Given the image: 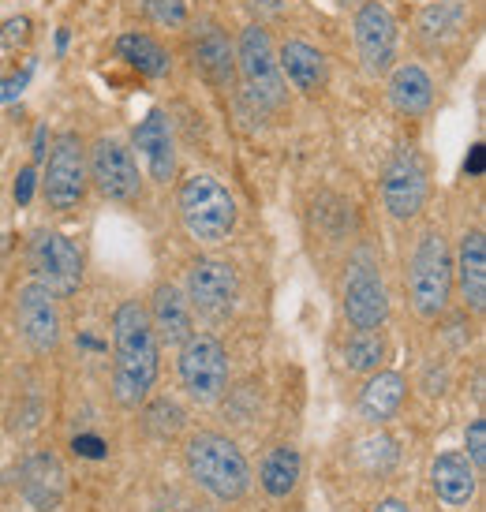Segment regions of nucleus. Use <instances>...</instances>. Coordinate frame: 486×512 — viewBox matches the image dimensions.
<instances>
[{
    "label": "nucleus",
    "mask_w": 486,
    "mask_h": 512,
    "mask_svg": "<svg viewBox=\"0 0 486 512\" xmlns=\"http://www.w3.org/2000/svg\"><path fill=\"white\" fill-rule=\"evenodd\" d=\"M113 397L120 408H139L158 382V337L139 299H124L113 314Z\"/></svg>",
    "instance_id": "obj_1"
},
{
    "label": "nucleus",
    "mask_w": 486,
    "mask_h": 512,
    "mask_svg": "<svg viewBox=\"0 0 486 512\" xmlns=\"http://www.w3.org/2000/svg\"><path fill=\"white\" fill-rule=\"evenodd\" d=\"M184 464L187 475L217 501H240L247 494V486H251L247 456L225 434H210V430L191 434L184 445Z\"/></svg>",
    "instance_id": "obj_2"
},
{
    "label": "nucleus",
    "mask_w": 486,
    "mask_h": 512,
    "mask_svg": "<svg viewBox=\"0 0 486 512\" xmlns=\"http://www.w3.org/2000/svg\"><path fill=\"white\" fill-rule=\"evenodd\" d=\"M176 206H180V221H184L187 236L199 243H210V247L225 243L236 228V199L217 176H206V172L187 176Z\"/></svg>",
    "instance_id": "obj_3"
},
{
    "label": "nucleus",
    "mask_w": 486,
    "mask_h": 512,
    "mask_svg": "<svg viewBox=\"0 0 486 512\" xmlns=\"http://www.w3.org/2000/svg\"><path fill=\"white\" fill-rule=\"evenodd\" d=\"M453 292V258L445 247L442 232H423V240L415 243L412 266H408V296L419 318H438Z\"/></svg>",
    "instance_id": "obj_4"
},
{
    "label": "nucleus",
    "mask_w": 486,
    "mask_h": 512,
    "mask_svg": "<svg viewBox=\"0 0 486 512\" xmlns=\"http://www.w3.org/2000/svg\"><path fill=\"white\" fill-rule=\"evenodd\" d=\"M180 382H184L187 397L195 404H217L229 389V352L225 344L210 337V333H191L180 344Z\"/></svg>",
    "instance_id": "obj_5"
},
{
    "label": "nucleus",
    "mask_w": 486,
    "mask_h": 512,
    "mask_svg": "<svg viewBox=\"0 0 486 512\" xmlns=\"http://www.w3.org/2000/svg\"><path fill=\"white\" fill-rule=\"evenodd\" d=\"M236 68H240L243 86H247L255 105H262V109H281L285 105L288 90L285 79H281V68H277V53H273L270 34L258 23L243 27L240 45H236Z\"/></svg>",
    "instance_id": "obj_6"
},
{
    "label": "nucleus",
    "mask_w": 486,
    "mask_h": 512,
    "mask_svg": "<svg viewBox=\"0 0 486 512\" xmlns=\"http://www.w3.org/2000/svg\"><path fill=\"white\" fill-rule=\"evenodd\" d=\"M30 270H34V281L49 288L57 299L72 296L83 285V251L64 232L42 228L30 240Z\"/></svg>",
    "instance_id": "obj_7"
},
{
    "label": "nucleus",
    "mask_w": 486,
    "mask_h": 512,
    "mask_svg": "<svg viewBox=\"0 0 486 512\" xmlns=\"http://www.w3.org/2000/svg\"><path fill=\"white\" fill-rule=\"evenodd\" d=\"M187 303L210 322H225L240 303V277L232 262L199 258L187 273Z\"/></svg>",
    "instance_id": "obj_8"
},
{
    "label": "nucleus",
    "mask_w": 486,
    "mask_h": 512,
    "mask_svg": "<svg viewBox=\"0 0 486 512\" xmlns=\"http://www.w3.org/2000/svg\"><path fill=\"white\" fill-rule=\"evenodd\" d=\"M42 191L53 210H75L86 199V154L75 131L57 135L49 161H45Z\"/></svg>",
    "instance_id": "obj_9"
},
{
    "label": "nucleus",
    "mask_w": 486,
    "mask_h": 512,
    "mask_svg": "<svg viewBox=\"0 0 486 512\" xmlns=\"http://www.w3.org/2000/svg\"><path fill=\"white\" fill-rule=\"evenodd\" d=\"M430 195V176L423 157L415 150H401V154L389 161L386 176H382V202H386L389 217L397 221H412L423 214Z\"/></svg>",
    "instance_id": "obj_10"
},
{
    "label": "nucleus",
    "mask_w": 486,
    "mask_h": 512,
    "mask_svg": "<svg viewBox=\"0 0 486 512\" xmlns=\"http://www.w3.org/2000/svg\"><path fill=\"white\" fill-rule=\"evenodd\" d=\"M90 180L109 202H135L139 191H143V180H139V165H135V154L120 139H98L94 150H90Z\"/></svg>",
    "instance_id": "obj_11"
},
{
    "label": "nucleus",
    "mask_w": 486,
    "mask_h": 512,
    "mask_svg": "<svg viewBox=\"0 0 486 512\" xmlns=\"http://www.w3.org/2000/svg\"><path fill=\"white\" fill-rule=\"evenodd\" d=\"M15 322H19V333L23 341L34 348V352H57L60 344V307L57 296L49 292L38 281H27V285L15 292Z\"/></svg>",
    "instance_id": "obj_12"
},
{
    "label": "nucleus",
    "mask_w": 486,
    "mask_h": 512,
    "mask_svg": "<svg viewBox=\"0 0 486 512\" xmlns=\"http://www.w3.org/2000/svg\"><path fill=\"white\" fill-rule=\"evenodd\" d=\"M356 49L367 72H386L397 57V19L386 4L363 0L356 12Z\"/></svg>",
    "instance_id": "obj_13"
},
{
    "label": "nucleus",
    "mask_w": 486,
    "mask_h": 512,
    "mask_svg": "<svg viewBox=\"0 0 486 512\" xmlns=\"http://www.w3.org/2000/svg\"><path fill=\"white\" fill-rule=\"evenodd\" d=\"M344 314L356 329H378L389 318V296L371 262H356L344 277Z\"/></svg>",
    "instance_id": "obj_14"
},
{
    "label": "nucleus",
    "mask_w": 486,
    "mask_h": 512,
    "mask_svg": "<svg viewBox=\"0 0 486 512\" xmlns=\"http://www.w3.org/2000/svg\"><path fill=\"white\" fill-rule=\"evenodd\" d=\"M135 150L143 154L154 184H169L176 176V143H172V128L161 109L146 113V120L135 128Z\"/></svg>",
    "instance_id": "obj_15"
},
{
    "label": "nucleus",
    "mask_w": 486,
    "mask_h": 512,
    "mask_svg": "<svg viewBox=\"0 0 486 512\" xmlns=\"http://www.w3.org/2000/svg\"><path fill=\"white\" fill-rule=\"evenodd\" d=\"M64 486H68L64 464L53 453H34L23 464V483H19V490L30 501V509L53 512L64 501Z\"/></svg>",
    "instance_id": "obj_16"
},
{
    "label": "nucleus",
    "mask_w": 486,
    "mask_h": 512,
    "mask_svg": "<svg viewBox=\"0 0 486 512\" xmlns=\"http://www.w3.org/2000/svg\"><path fill=\"white\" fill-rule=\"evenodd\" d=\"M150 326H154V337L161 344H184L191 333H195V322H191V303L176 285H158L154 288V299H150Z\"/></svg>",
    "instance_id": "obj_17"
},
{
    "label": "nucleus",
    "mask_w": 486,
    "mask_h": 512,
    "mask_svg": "<svg viewBox=\"0 0 486 512\" xmlns=\"http://www.w3.org/2000/svg\"><path fill=\"white\" fill-rule=\"evenodd\" d=\"M430 486H434L438 501L464 509L479 490V471L472 468V460L464 453H442L430 464Z\"/></svg>",
    "instance_id": "obj_18"
},
{
    "label": "nucleus",
    "mask_w": 486,
    "mask_h": 512,
    "mask_svg": "<svg viewBox=\"0 0 486 512\" xmlns=\"http://www.w3.org/2000/svg\"><path fill=\"white\" fill-rule=\"evenodd\" d=\"M453 281H457L460 296L472 311H483L486 307V236L475 228V232H464L457 251V262H453Z\"/></svg>",
    "instance_id": "obj_19"
},
{
    "label": "nucleus",
    "mask_w": 486,
    "mask_h": 512,
    "mask_svg": "<svg viewBox=\"0 0 486 512\" xmlns=\"http://www.w3.org/2000/svg\"><path fill=\"white\" fill-rule=\"evenodd\" d=\"M277 68H281V79H288V83L296 86L300 94H307V98L322 94V86H326V57L307 42H296V38H292V42L281 45Z\"/></svg>",
    "instance_id": "obj_20"
},
{
    "label": "nucleus",
    "mask_w": 486,
    "mask_h": 512,
    "mask_svg": "<svg viewBox=\"0 0 486 512\" xmlns=\"http://www.w3.org/2000/svg\"><path fill=\"white\" fill-rule=\"evenodd\" d=\"M404 397H408L404 374H397V370H378L371 382L359 389V415L367 423H374V427H382V423H389L393 415L401 412Z\"/></svg>",
    "instance_id": "obj_21"
},
{
    "label": "nucleus",
    "mask_w": 486,
    "mask_h": 512,
    "mask_svg": "<svg viewBox=\"0 0 486 512\" xmlns=\"http://www.w3.org/2000/svg\"><path fill=\"white\" fill-rule=\"evenodd\" d=\"M191 57H195V68L202 72V79H210L214 86L232 83V75H236V49H232V42L217 27H202L195 34Z\"/></svg>",
    "instance_id": "obj_22"
},
{
    "label": "nucleus",
    "mask_w": 486,
    "mask_h": 512,
    "mask_svg": "<svg viewBox=\"0 0 486 512\" xmlns=\"http://www.w3.org/2000/svg\"><path fill=\"white\" fill-rule=\"evenodd\" d=\"M389 101H393V109L404 116H419L430 109V101H434V83H430V75L419 68V64H401L397 72L389 75Z\"/></svg>",
    "instance_id": "obj_23"
},
{
    "label": "nucleus",
    "mask_w": 486,
    "mask_h": 512,
    "mask_svg": "<svg viewBox=\"0 0 486 512\" xmlns=\"http://www.w3.org/2000/svg\"><path fill=\"white\" fill-rule=\"evenodd\" d=\"M303 475V460L300 453L292 449V445H277V449H270V456L262 460V490L270 494V498H288L292 490H296V483H300Z\"/></svg>",
    "instance_id": "obj_24"
},
{
    "label": "nucleus",
    "mask_w": 486,
    "mask_h": 512,
    "mask_svg": "<svg viewBox=\"0 0 486 512\" xmlns=\"http://www.w3.org/2000/svg\"><path fill=\"white\" fill-rule=\"evenodd\" d=\"M116 53L120 60H128L131 68L139 75H150V79H161V75L169 72V53L161 49L150 34H139V30H131V34H120V42H116Z\"/></svg>",
    "instance_id": "obj_25"
},
{
    "label": "nucleus",
    "mask_w": 486,
    "mask_h": 512,
    "mask_svg": "<svg viewBox=\"0 0 486 512\" xmlns=\"http://www.w3.org/2000/svg\"><path fill=\"white\" fill-rule=\"evenodd\" d=\"M464 23H468V8L460 0H438V4H430L427 12L419 15V30H423V38H430V42L457 38L460 30H464Z\"/></svg>",
    "instance_id": "obj_26"
},
{
    "label": "nucleus",
    "mask_w": 486,
    "mask_h": 512,
    "mask_svg": "<svg viewBox=\"0 0 486 512\" xmlns=\"http://www.w3.org/2000/svg\"><path fill=\"white\" fill-rule=\"evenodd\" d=\"M382 356H386V341H382L374 329H356V337L344 344V367L356 370V374L378 370Z\"/></svg>",
    "instance_id": "obj_27"
},
{
    "label": "nucleus",
    "mask_w": 486,
    "mask_h": 512,
    "mask_svg": "<svg viewBox=\"0 0 486 512\" xmlns=\"http://www.w3.org/2000/svg\"><path fill=\"white\" fill-rule=\"evenodd\" d=\"M146 15L161 27H180L184 23V0H143Z\"/></svg>",
    "instance_id": "obj_28"
},
{
    "label": "nucleus",
    "mask_w": 486,
    "mask_h": 512,
    "mask_svg": "<svg viewBox=\"0 0 486 512\" xmlns=\"http://www.w3.org/2000/svg\"><path fill=\"white\" fill-rule=\"evenodd\" d=\"M468 460L475 471L486 468V419H475L468 427Z\"/></svg>",
    "instance_id": "obj_29"
},
{
    "label": "nucleus",
    "mask_w": 486,
    "mask_h": 512,
    "mask_svg": "<svg viewBox=\"0 0 486 512\" xmlns=\"http://www.w3.org/2000/svg\"><path fill=\"white\" fill-rule=\"evenodd\" d=\"M30 72H34V68L27 64L23 72L4 75V79H0V101H15V98H19V94L27 90V83H30Z\"/></svg>",
    "instance_id": "obj_30"
},
{
    "label": "nucleus",
    "mask_w": 486,
    "mask_h": 512,
    "mask_svg": "<svg viewBox=\"0 0 486 512\" xmlns=\"http://www.w3.org/2000/svg\"><path fill=\"white\" fill-rule=\"evenodd\" d=\"M27 30H30L27 19H8V23H4V34H0V42L4 45L27 42Z\"/></svg>",
    "instance_id": "obj_31"
},
{
    "label": "nucleus",
    "mask_w": 486,
    "mask_h": 512,
    "mask_svg": "<svg viewBox=\"0 0 486 512\" xmlns=\"http://www.w3.org/2000/svg\"><path fill=\"white\" fill-rule=\"evenodd\" d=\"M34 180H38V172H34V169H23V172H19V180H15V199H19V202H30Z\"/></svg>",
    "instance_id": "obj_32"
},
{
    "label": "nucleus",
    "mask_w": 486,
    "mask_h": 512,
    "mask_svg": "<svg viewBox=\"0 0 486 512\" xmlns=\"http://www.w3.org/2000/svg\"><path fill=\"white\" fill-rule=\"evenodd\" d=\"M371 512H412V509H408V501H401V498H382Z\"/></svg>",
    "instance_id": "obj_33"
},
{
    "label": "nucleus",
    "mask_w": 486,
    "mask_h": 512,
    "mask_svg": "<svg viewBox=\"0 0 486 512\" xmlns=\"http://www.w3.org/2000/svg\"><path fill=\"white\" fill-rule=\"evenodd\" d=\"M472 172H483V146H472V161H468Z\"/></svg>",
    "instance_id": "obj_34"
},
{
    "label": "nucleus",
    "mask_w": 486,
    "mask_h": 512,
    "mask_svg": "<svg viewBox=\"0 0 486 512\" xmlns=\"http://www.w3.org/2000/svg\"><path fill=\"white\" fill-rule=\"evenodd\" d=\"M45 154V128H38V135H34V157Z\"/></svg>",
    "instance_id": "obj_35"
},
{
    "label": "nucleus",
    "mask_w": 486,
    "mask_h": 512,
    "mask_svg": "<svg viewBox=\"0 0 486 512\" xmlns=\"http://www.w3.org/2000/svg\"><path fill=\"white\" fill-rule=\"evenodd\" d=\"M333 4H341V8H344V4H356V0H333Z\"/></svg>",
    "instance_id": "obj_36"
}]
</instances>
